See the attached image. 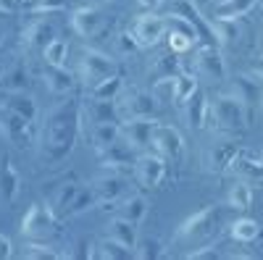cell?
Returning <instances> with one entry per match:
<instances>
[{"label": "cell", "mask_w": 263, "mask_h": 260, "mask_svg": "<svg viewBox=\"0 0 263 260\" xmlns=\"http://www.w3.org/2000/svg\"><path fill=\"white\" fill-rule=\"evenodd\" d=\"M82 124H84L82 100H77L74 95H66L58 105L50 108L45 121L40 124V158L50 166L63 163L79 142Z\"/></svg>", "instance_id": "obj_1"}, {"label": "cell", "mask_w": 263, "mask_h": 260, "mask_svg": "<svg viewBox=\"0 0 263 260\" xmlns=\"http://www.w3.org/2000/svg\"><path fill=\"white\" fill-rule=\"evenodd\" d=\"M248 124V103L239 100L237 95L227 92L218 95L211 103V113H208V126L218 134H237L242 132Z\"/></svg>", "instance_id": "obj_2"}, {"label": "cell", "mask_w": 263, "mask_h": 260, "mask_svg": "<svg viewBox=\"0 0 263 260\" xmlns=\"http://www.w3.org/2000/svg\"><path fill=\"white\" fill-rule=\"evenodd\" d=\"M221 221H224V213L221 208H203V210H197L192 215H187V218L179 224L177 229V239L182 242H190V245H197V242H208L213 239V236L218 234V229H221Z\"/></svg>", "instance_id": "obj_3"}, {"label": "cell", "mask_w": 263, "mask_h": 260, "mask_svg": "<svg viewBox=\"0 0 263 260\" xmlns=\"http://www.w3.org/2000/svg\"><path fill=\"white\" fill-rule=\"evenodd\" d=\"M58 224L61 218L50 210V205L45 203H37L27 210L24 221H21V236L27 239H40V242H48L58 234Z\"/></svg>", "instance_id": "obj_4"}, {"label": "cell", "mask_w": 263, "mask_h": 260, "mask_svg": "<svg viewBox=\"0 0 263 260\" xmlns=\"http://www.w3.org/2000/svg\"><path fill=\"white\" fill-rule=\"evenodd\" d=\"M153 153L163 155L168 163H182L187 155V147H184V137L179 134V129L168 126V124H158L153 129Z\"/></svg>", "instance_id": "obj_5"}, {"label": "cell", "mask_w": 263, "mask_h": 260, "mask_svg": "<svg viewBox=\"0 0 263 260\" xmlns=\"http://www.w3.org/2000/svg\"><path fill=\"white\" fill-rule=\"evenodd\" d=\"M79 79L90 87L100 84L103 79H108L111 74H116V63L111 61V55H105L100 50H84L82 58H79Z\"/></svg>", "instance_id": "obj_6"}, {"label": "cell", "mask_w": 263, "mask_h": 260, "mask_svg": "<svg viewBox=\"0 0 263 260\" xmlns=\"http://www.w3.org/2000/svg\"><path fill=\"white\" fill-rule=\"evenodd\" d=\"M0 134H3V139H8L13 147L27 150L29 142H32L34 129H32L24 118H21L16 111H11L8 105L0 103Z\"/></svg>", "instance_id": "obj_7"}, {"label": "cell", "mask_w": 263, "mask_h": 260, "mask_svg": "<svg viewBox=\"0 0 263 260\" xmlns=\"http://www.w3.org/2000/svg\"><path fill=\"white\" fill-rule=\"evenodd\" d=\"M119 103L121 118H156L158 105H156V95H150L145 90H124Z\"/></svg>", "instance_id": "obj_8"}, {"label": "cell", "mask_w": 263, "mask_h": 260, "mask_svg": "<svg viewBox=\"0 0 263 260\" xmlns=\"http://www.w3.org/2000/svg\"><path fill=\"white\" fill-rule=\"evenodd\" d=\"M135 176L137 182L145 187V189H156L166 182L168 176V161L158 153H153V150H147V153H142L137 158V166H135Z\"/></svg>", "instance_id": "obj_9"}, {"label": "cell", "mask_w": 263, "mask_h": 260, "mask_svg": "<svg viewBox=\"0 0 263 260\" xmlns=\"http://www.w3.org/2000/svg\"><path fill=\"white\" fill-rule=\"evenodd\" d=\"M100 163L105 171H119V173H129L137 166V150L132 147L126 139H116L114 145H108L105 150H100Z\"/></svg>", "instance_id": "obj_10"}, {"label": "cell", "mask_w": 263, "mask_h": 260, "mask_svg": "<svg viewBox=\"0 0 263 260\" xmlns=\"http://www.w3.org/2000/svg\"><path fill=\"white\" fill-rule=\"evenodd\" d=\"M195 61V76H203L208 82H218V79H227V63L224 55L218 48L213 45H200L192 55Z\"/></svg>", "instance_id": "obj_11"}, {"label": "cell", "mask_w": 263, "mask_h": 260, "mask_svg": "<svg viewBox=\"0 0 263 260\" xmlns=\"http://www.w3.org/2000/svg\"><path fill=\"white\" fill-rule=\"evenodd\" d=\"M132 37H135V42L140 48H153L158 45V42L168 34V24H166V16H140L135 24H132Z\"/></svg>", "instance_id": "obj_12"}, {"label": "cell", "mask_w": 263, "mask_h": 260, "mask_svg": "<svg viewBox=\"0 0 263 260\" xmlns=\"http://www.w3.org/2000/svg\"><path fill=\"white\" fill-rule=\"evenodd\" d=\"M158 126L156 118H124L121 121V139H126L137 153L153 150V129Z\"/></svg>", "instance_id": "obj_13"}, {"label": "cell", "mask_w": 263, "mask_h": 260, "mask_svg": "<svg viewBox=\"0 0 263 260\" xmlns=\"http://www.w3.org/2000/svg\"><path fill=\"white\" fill-rule=\"evenodd\" d=\"M98 194V203L105 208L111 203H119L126 197L129 192V182H126V173H119V171H108L103 176H98L92 184H90Z\"/></svg>", "instance_id": "obj_14"}, {"label": "cell", "mask_w": 263, "mask_h": 260, "mask_svg": "<svg viewBox=\"0 0 263 260\" xmlns=\"http://www.w3.org/2000/svg\"><path fill=\"white\" fill-rule=\"evenodd\" d=\"M82 113H84V121H90V124H121V121H124L116 100H95V97H87V100L82 103Z\"/></svg>", "instance_id": "obj_15"}, {"label": "cell", "mask_w": 263, "mask_h": 260, "mask_svg": "<svg viewBox=\"0 0 263 260\" xmlns=\"http://www.w3.org/2000/svg\"><path fill=\"white\" fill-rule=\"evenodd\" d=\"M239 182H248L250 187L253 184H263V161H260V153H248V150H239V155L234 158L232 168H229Z\"/></svg>", "instance_id": "obj_16"}, {"label": "cell", "mask_w": 263, "mask_h": 260, "mask_svg": "<svg viewBox=\"0 0 263 260\" xmlns=\"http://www.w3.org/2000/svg\"><path fill=\"white\" fill-rule=\"evenodd\" d=\"M21 194V176L8 161V153H0V205H11Z\"/></svg>", "instance_id": "obj_17"}, {"label": "cell", "mask_w": 263, "mask_h": 260, "mask_svg": "<svg viewBox=\"0 0 263 260\" xmlns=\"http://www.w3.org/2000/svg\"><path fill=\"white\" fill-rule=\"evenodd\" d=\"M53 39H55V27H53V21L45 18V16L32 18L27 24V29H24V45L29 50H40L42 53L48 48V42H53Z\"/></svg>", "instance_id": "obj_18"}, {"label": "cell", "mask_w": 263, "mask_h": 260, "mask_svg": "<svg viewBox=\"0 0 263 260\" xmlns=\"http://www.w3.org/2000/svg\"><path fill=\"white\" fill-rule=\"evenodd\" d=\"M0 103L8 105L11 111H16L32 129L40 126V108H37V103L29 92H3L0 95Z\"/></svg>", "instance_id": "obj_19"}, {"label": "cell", "mask_w": 263, "mask_h": 260, "mask_svg": "<svg viewBox=\"0 0 263 260\" xmlns=\"http://www.w3.org/2000/svg\"><path fill=\"white\" fill-rule=\"evenodd\" d=\"M184 108V121L190 129H195V132H200V129L208 126V113H211V103H208V95L197 87L195 95L182 105Z\"/></svg>", "instance_id": "obj_20"}, {"label": "cell", "mask_w": 263, "mask_h": 260, "mask_svg": "<svg viewBox=\"0 0 263 260\" xmlns=\"http://www.w3.org/2000/svg\"><path fill=\"white\" fill-rule=\"evenodd\" d=\"M42 82H45V87L55 97L74 95V90H77V76L66 66H45V71H42Z\"/></svg>", "instance_id": "obj_21"}, {"label": "cell", "mask_w": 263, "mask_h": 260, "mask_svg": "<svg viewBox=\"0 0 263 260\" xmlns=\"http://www.w3.org/2000/svg\"><path fill=\"white\" fill-rule=\"evenodd\" d=\"M71 27L79 37H95L103 29V13L95 6H82L71 13Z\"/></svg>", "instance_id": "obj_22"}, {"label": "cell", "mask_w": 263, "mask_h": 260, "mask_svg": "<svg viewBox=\"0 0 263 260\" xmlns=\"http://www.w3.org/2000/svg\"><path fill=\"white\" fill-rule=\"evenodd\" d=\"M105 231H108V236H111V239L121 242L124 247L137 250V242H140V239H137V224H132V221L121 218V215H114V218L108 221Z\"/></svg>", "instance_id": "obj_23"}, {"label": "cell", "mask_w": 263, "mask_h": 260, "mask_svg": "<svg viewBox=\"0 0 263 260\" xmlns=\"http://www.w3.org/2000/svg\"><path fill=\"white\" fill-rule=\"evenodd\" d=\"M239 155V147L234 142H218L211 147V153H208V168L213 173H224L232 168L234 158Z\"/></svg>", "instance_id": "obj_24"}, {"label": "cell", "mask_w": 263, "mask_h": 260, "mask_svg": "<svg viewBox=\"0 0 263 260\" xmlns=\"http://www.w3.org/2000/svg\"><path fill=\"white\" fill-rule=\"evenodd\" d=\"M116 215H121V218L140 226L145 221V215H147V200L142 197V194H126L124 200L116 203Z\"/></svg>", "instance_id": "obj_25"}, {"label": "cell", "mask_w": 263, "mask_h": 260, "mask_svg": "<svg viewBox=\"0 0 263 260\" xmlns=\"http://www.w3.org/2000/svg\"><path fill=\"white\" fill-rule=\"evenodd\" d=\"M84 184H77V182H69V184H61L58 187V192L53 194V200L48 203L50 205V210L58 215L61 221H66V213H69V208H71V203H74V197L79 194V189H82Z\"/></svg>", "instance_id": "obj_26"}, {"label": "cell", "mask_w": 263, "mask_h": 260, "mask_svg": "<svg viewBox=\"0 0 263 260\" xmlns=\"http://www.w3.org/2000/svg\"><path fill=\"white\" fill-rule=\"evenodd\" d=\"M90 142L95 147V153L105 150L108 145H114L116 139H121V124H90Z\"/></svg>", "instance_id": "obj_27"}, {"label": "cell", "mask_w": 263, "mask_h": 260, "mask_svg": "<svg viewBox=\"0 0 263 260\" xmlns=\"http://www.w3.org/2000/svg\"><path fill=\"white\" fill-rule=\"evenodd\" d=\"M182 74V61L174 55H158L156 61L150 63V79L158 82V79H171V76H179Z\"/></svg>", "instance_id": "obj_28"}, {"label": "cell", "mask_w": 263, "mask_h": 260, "mask_svg": "<svg viewBox=\"0 0 263 260\" xmlns=\"http://www.w3.org/2000/svg\"><path fill=\"white\" fill-rule=\"evenodd\" d=\"M255 6L258 0H221V3H216V18L237 21L239 16H248Z\"/></svg>", "instance_id": "obj_29"}, {"label": "cell", "mask_w": 263, "mask_h": 260, "mask_svg": "<svg viewBox=\"0 0 263 260\" xmlns=\"http://www.w3.org/2000/svg\"><path fill=\"white\" fill-rule=\"evenodd\" d=\"M3 92H29V71L21 61L3 74Z\"/></svg>", "instance_id": "obj_30"}, {"label": "cell", "mask_w": 263, "mask_h": 260, "mask_svg": "<svg viewBox=\"0 0 263 260\" xmlns=\"http://www.w3.org/2000/svg\"><path fill=\"white\" fill-rule=\"evenodd\" d=\"M121 92H124V79H121V74H111L108 79H103L100 84L92 87L90 97H95V100H119Z\"/></svg>", "instance_id": "obj_31"}, {"label": "cell", "mask_w": 263, "mask_h": 260, "mask_svg": "<svg viewBox=\"0 0 263 260\" xmlns=\"http://www.w3.org/2000/svg\"><path fill=\"white\" fill-rule=\"evenodd\" d=\"M229 234H232L234 242L248 245V242H255L258 236H260V226H258L255 218H237V221H232Z\"/></svg>", "instance_id": "obj_32"}, {"label": "cell", "mask_w": 263, "mask_h": 260, "mask_svg": "<svg viewBox=\"0 0 263 260\" xmlns=\"http://www.w3.org/2000/svg\"><path fill=\"white\" fill-rule=\"evenodd\" d=\"M227 205L234 208V210H248L253 205V187L248 182L237 179V184H232L229 192H227Z\"/></svg>", "instance_id": "obj_33"}, {"label": "cell", "mask_w": 263, "mask_h": 260, "mask_svg": "<svg viewBox=\"0 0 263 260\" xmlns=\"http://www.w3.org/2000/svg\"><path fill=\"white\" fill-rule=\"evenodd\" d=\"M197 76L195 74H179L177 79H174V95H171V103L174 105H184L192 95H195V90H197Z\"/></svg>", "instance_id": "obj_34"}, {"label": "cell", "mask_w": 263, "mask_h": 260, "mask_svg": "<svg viewBox=\"0 0 263 260\" xmlns=\"http://www.w3.org/2000/svg\"><path fill=\"white\" fill-rule=\"evenodd\" d=\"M260 87H263V82H258L255 76H239L232 84V95H237L245 103H255V100H260Z\"/></svg>", "instance_id": "obj_35"}, {"label": "cell", "mask_w": 263, "mask_h": 260, "mask_svg": "<svg viewBox=\"0 0 263 260\" xmlns=\"http://www.w3.org/2000/svg\"><path fill=\"white\" fill-rule=\"evenodd\" d=\"M95 255L103 257V260H129V257H135V250H129V247H124L121 242L111 239V236H105V239L98 242Z\"/></svg>", "instance_id": "obj_36"}, {"label": "cell", "mask_w": 263, "mask_h": 260, "mask_svg": "<svg viewBox=\"0 0 263 260\" xmlns=\"http://www.w3.org/2000/svg\"><path fill=\"white\" fill-rule=\"evenodd\" d=\"M95 205H100L95 189H92V187H82L79 194L74 197V203H71V208H69V213H66V218H77V215H82V213H87V210H92Z\"/></svg>", "instance_id": "obj_37"}, {"label": "cell", "mask_w": 263, "mask_h": 260, "mask_svg": "<svg viewBox=\"0 0 263 260\" xmlns=\"http://www.w3.org/2000/svg\"><path fill=\"white\" fill-rule=\"evenodd\" d=\"M27 260H55V257H66L63 252H58L50 242H40V239H29L27 250L21 252Z\"/></svg>", "instance_id": "obj_38"}, {"label": "cell", "mask_w": 263, "mask_h": 260, "mask_svg": "<svg viewBox=\"0 0 263 260\" xmlns=\"http://www.w3.org/2000/svg\"><path fill=\"white\" fill-rule=\"evenodd\" d=\"M42 58H45V66H66V58H69V42L55 37L53 42H48V48L42 50Z\"/></svg>", "instance_id": "obj_39"}, {"label": "cell", "mask_w": 263, "mask_h": 260, "mask_svg": "<svg viewBox=\"0 0 263 260\" xmlns=\"http://www.w3.org/2000/svg\"><path fill=\"white\" fill-rule=\"evenodd\" d=\"M69 6V0H21V8L34 13V16H48V13H58Z\"/></svg>", "instance_id": "obj_40"}, {"label": "cell", "mask_w": 263, "mask_h": 260, "mask_svg": "<svg viewBox=\"0 0 263 260\" xmlns=\"http://www.w3.org/2000/svg\"><path fill=\"white\" fill-rule=\"evenodd\" d=\"M166 24H168V29H174V32H182V34H187L190 39L200 42V37H197V29L190 24V21H187L184 16H179V13H166Z\"/></svg>", "instance_id": "obj_41"}, {"label": "cell", "mask_w": 263, "mask_h": 260, "mask_svg": "<svg viewBox=\"0 0 263 260\" xmlns=\"http://www.w3.org/2000/svg\"><path fill=\"white\" fill-rule=\"evenodd\" d=\"M163 255H166V250L156 239H142V242H137V250H135V257H142V260H158Z\"/></svg>", "instance_id": "obj_42"}, {"label": "cell", "mask_w": 263, "mask_h": 260, "mask_svg": "<svg viewBox=\"0 0 263 260\" xmlns=\"http://www.w3.org/2000/svg\"><path fill=\"white\" fill-rule=\"evenodd\" d=\"M168 48H171V53H177V55H184V53H190L192 50V45H195V39H190L187 34H182V32H174V29H168Z\"/></svg>", "instance_id": "obj_43"}, {"label": "cell", "mask_w": 263, "mask_h": 260, "mask_svg": "<svg viewBox=\"0 0 263 260\" xmlns=\"http://www.w3.org/2000/svg\"><path fill=\"white\" fill-rule=\"evenodd\" d=\"M137 42H135V37H132V32H124V34H119V53H137Z\"/></svg>", "instance_id": "obj_44"}, {"label": "cell", "mask_w": 263, "mask_h": 260, "mask_svg": "<svg viewBox=\"0 0 263 260\" xmlns=\"http://www.w3.org/2000/svg\"><path fill=\"white\" fill-rule=\"evenodd\" d=\"M187 257L190 260H216V257H221V252L213 250V247H200V250H192Z\"/></svg>", "instance_id": "obj_45"}, {"label": "cell", "mask_w": 263, "mask_h": 260, "mask_svg": "<svg viewBox=\"0 0 263 260\" xmlns=\"http://www.w3.org/2000/svg\"><path fill=\"white\" fill-rule=\"evenodd\" d=\"M13 255H16L13 242L8 239L6 234H0V260H8V257H13Z\"/></svg>", "instance_id": "obj_46"}, {"label": "cell", "mask_w": 263, "mask_h": 260, "mask_svg": "<svg viewBox=\"0 0 263 260\" xmlns=\"http://www.w3.org/2000/svg\"><path fill=\"white\" fill-rule=\"evenodd\" d=\"M21 8V0H0V13H16Z\"/></svg>", "instance_id": "obj_47"}, {"label": "cell", "mask_w": 263, "mask_h": 260, "mask_svg": "<svg viewBox=\"0 0 263 260\" xmlns=\"http://www.w3.org/2000/svg\"><path fill=\"white\" fill-rule=\"evenodd\" d=\"M250 76H255L258 82H263V61H253V66H250Z\"/></svg>", "instance_id": "obj_48"}, {"label": "cell", "mask_w": 263, "mask_h": 260, "mask_svg": "<svg viewBox=\"0 0 263 260\" xmlns=\"http://www.w3.org/2000/svg\"><path fill=\"white\" fill-rule=\"evenodd\" d=\"M227 257H232V260H255V255L253 252H245V250L242 252H229Z\"/></svg>", "instance_id": "obj_49"}, {"label": "cell", "mask_w": 263, "mask_h": 260, "mask_svg": "<svg viewBox=\"0 0 263 260\" xmlns=\"http://www.w3.org/2000/svg\"><path fill=\"white\" fill-rule=\"evenodd\" d=\"M137 3H140L142 8H147V11H150V8H158V6L163 3V0H137Z\"/></svg>", "instance_id": "obj_50"}, {"label": "cell", "mask_w": 263, "mask_h": 260, "mask_svg": "<svg viewBox=\"0 0 263 260\" xmlns=\"http://www.w3.org/2000/svg\"><path fill=\"white\" fill-rule=\"evenodd\" d=\"M3 42H6V32H3V29H0V45H3Z\"/></svg>", "instance_id": "obj_51"}, {"label": "cell", "mask_w": 263, "mask_h": 260, "mask_svg": "<svg viewBox=\"0 0 263 260\" xmlns=\"http://www.w3.org/2000/svg\"><path fill=\"white\" fill-rule=\"evenodd\" d=\"M0 95H3V71H0Z\"/></svg>", "instance_id": "obj_52"}, {"label": "cell", "mask_w": 263, "mask_h": 260, "mask_svg": "<svg viewBox=\"0 0 263 260\" xmlns=\"http://www.w3.org/2000/svg\"><path fill=\"white\" fill-rule=\"evenodd\" d=\"M92 3H95V6H98V3H108V0H92Z\"/></svg>", "instance_id": "obj_53"}, {"label": "cell", "mask_w": 263, "mask_h": 260, "mask_svg": "<svg viewBox=\"0 0 263 260\" xmlns=\"http://www.w3.org/2000/svg\"><path fill=\"white\" fill-rule=\"evenodd\" d=\"M260 105H263V87H260Z\"/></svg>", "instance_id": "obj_54"}, {"label": "cell", "mask_w": 263, "mask_h": 260, "mask_svg": "<svg viewBox=\"0 0 263 260\" xmlns=\"http://www.w3.org/2000/svg\"><path fill=\"white\" fill-rule=\"evenodd\" d=\"M192 3H197V6H200V3H203V0H192Z\"/></svg>", "instance_id": "obj_55"}, {"label": "cell", "mask_w": 263, "mask_h": 260, "mask_svg": "<svg viewBox=\"0 0 263 260\" xmlns=\"http://www.w3.org/2000/svg\"><path fill=\"white\" fill-rule=\"evenodd\" d=\"M258 3H260V6H263V0H258Z\"/></svg>", "instance_id": "obj_56"}, {"label": "cell", "mask_w": 263, "mask_h": 260, "mask_svg": "<svg viewBox=\"0 0 263 260\" xmlns=\"http://www.w3.org/2000/svg\"><path fill=\"white\" fill-rule=\"evenodd\" d=\"M260 161H263V153H260Z\"/></svg>", "instance_id": "obj_57"}, {"label": "cell", "mask_w": 263, "mask_h": 260, "mask_svg": "<svg viewBox=\"0 0 263 260\" xmlns=\"http://www.w3.org/2000/svg\"><path fill=\"white\" fill-rule=\"evenodd\" d=\"M218 3H221V0H218Z\"/></svg>", "instance_id": "obj_58"}]
</instances>
